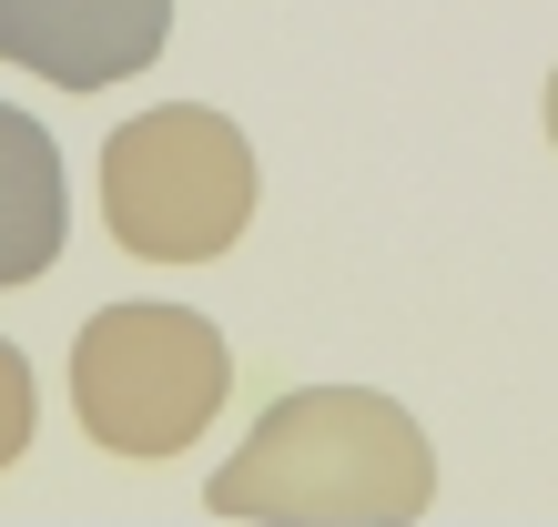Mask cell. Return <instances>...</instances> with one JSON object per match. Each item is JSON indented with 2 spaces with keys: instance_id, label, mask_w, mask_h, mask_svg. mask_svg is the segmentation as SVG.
Listing matches in <instances>:
<instances>
[{
  "instance_id": "cell-1",
  "label": "cell",
  "mask_w": 558,
  "mask_h": 527,
  "mask_svg": "<svg viewBox=\"0 0 558 527\" xmlns=\"http://www.w3.org/2000/svg\"><path fill=\"white\" fill-rule=\"evenodd\" d=\"M437 498L416 416L376 385H294L214 467L204 507L244 527H407Z\"/></svg>"
},
{
  "instance_id": "cell-7",
  "label": "cell",
  "mask_w": 558,
  "mask_h": 527,
  "mask_svg": "<svg viewBox=\"0 0 558 527\" xmlns=\"http://www.w3.org/2000/svg\"><path fill=\"white\" fill-rule=\"evenodd\" d=\"M538 112H548V143H558V72H548V102H538Z\"/></svg>"
},
{
  "instance_id": "cell-2",
  "label": "cell",
  "mask_w": 558,
  "mask_h": 527,
  "mask_svg": "<svg viewBox=\"0 0 558 527\" xmlns=\"http://www.w3.org/2000/svg\"><path fill=\"white\" fill-rule=\"evenodd\" d=\"M102 223L143 264H214L254 223V143L214 102L133 112L102 143Z\"/></svg>"
},
{
  "instance_id": "cell-4",
  "label": "cell",
  "mask_w": 558,
  "mask_h": 527,
  "mask_svg": "<svg viewBox=\"0 0 558 527\" xmlns=\"http://www.w3.org/2000/svg\"><path fill=\"white\" fill-rule=\"evenodd\" d=\"M173 41V0H0V61L61 91H112Z\"/></svg>"
},
{
  "instance_id": "cell-5",
  "label": "cell",
  "mask_w": 558,
  "mask_h": 527,
  "mask_svg": "<svg viewBox=\"0 0 558 527\" xmlns=\"http://www.w3.org/2000/svg\"><path fill=\"white\" fill-rule=\"evenodd\" d=\"M61 244H72V173H61V143L41 112L0 102V284L51 274Z\"/></svg>"
},
{
  "instance_id": "cell-6",
  "label": "cell",
  "mask_w": 558,
  "mask_h": 527,
  "mask_svg": "<svg viewBox=\"0 0 558 527\" xmlns=\"http://www.w3.org/2000/svg\"><path fill=\"white\" fill-rule=\"evenodd\" d=\"M31 416H41V385H31L21 345L0 335V467H21V446H31Z\"/></svg>"
},
{
  "instance_id": "cell-3",
  "label": "cell",
  "mask_w": 558,
  "mask_h": 527,
  "mask_svg": "<svg viewBox=\"0 0 558 527\" xmlns=\"http://www.w3.org/2000/svg\"><path fill=\"white\" fill-rule=\"evenodd\" d=\"M234 355L193 305H102L72 345V416L112 456H183L223 416Z\"/></svg>"
}]
</instances>
